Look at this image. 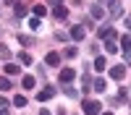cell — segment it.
I'll use <instances>...</instances> for the list:
<instances>
[{"label":"cell","instance_id":"1","mask_svg":"<svg viewBox=\"0 0 131 115\" xmlns=\"http://www.w3.org/2000/svg\"><path fill=\"white\" fill-rule=\"evenodd\" d=\"M81 110H84V115H100V102L97 99H84Z\"/></svg>","mask_w":131,"mask_h":115},{"label":"cell","instance_id":"2","mask_svg":"<svg viewBox=\"0 0 131 115\" xmlns=\"http://www.w3.org/2000/svg\"><path fill=\"white\" fill-rule=\"evenodd\" d=\"M107 8H110V16L113 18H118V16L123 13V5L118 3V0H107Z\"/></svg>","mask_w":131,"mask_h":115},{"label":"cell","instance_id":"3","mask_svg":"<svg viewBox=\"0 0 131 115\" xmlns=\"http://www.w3.org/2000/svg\"><path fill=\"white\" fill-rule=\"evenodd\" d=\"M84 37H86V29H84L81 24H76V26L71 29V39H76V42H81Z\"/></svg>","mask_w":131,"mask_h":115},{"label":"cell","instance_id":"4","mask_svg":"<svg viewBox=\"0 0 131 115\" xmlns=\"http://www.w3.org/2000/svg\"><path fill=\"white\" fill-rule=\"evenodd\" d=\"M50 97H55V86H45V89L37 94V99H39V102H47Z\"/></svg>","mask_w":131,"mask_h":115},{"label":"cell","instance_id":"5","mask_svg":"<svg viewBox=\"0 0 131 115\" xmlns=\"http://www.w3.org/2000/svg\"><path fill=\"white\" fill-rule=\"evenodd\" d=\"M123 76H126V66H113V68H110V79L121 81Z\"/></svg>","mask_w":131,"mask_h":115},{"label":"cell","instance_id":"6","mask_svg":"<svg viewBox=\"0 0 131 115\" xmlns=\"http://www.w3.org/2000/svg\"><path fill=\"white\" fill-rule=\"evenodd\" d=\"M73 79H76V71H73V68H63V71H60V81H63V84H71Z\"/></svg>","mask_w":131,"mask_h":115},{"label":"cell","instance_id":"7","mask_svg":"<svg viewBox=\"0 0 131 115\" xmlns=\"http://www.w3.org/2000/svg\"><path fill=\"white\" fill-rule=\"evenodd\" d=\"M97 34H100L102 39H115V29H113V26H102Z\"/></svg>","mask_w":131,"mask_h":115},{"label":"cell","instance_id":"8","mask_svg":"<svg viewBox=\"0 0 131 115\" xmlns=\"http://www.w3.org/2000/svg\"><path fill=\"white\" fill-rule=\"evenodd\" d=\"M89 13H92V18H97V21L105 18V10H102V5H100V3H94V5L89 8Z\"/></svg>","mask_w":131,"mask_h":115},{"label":"cell","instance_id":"9","mask_svg":"<svg viewBox=\"0 0 131 115\" xmlns=\"http://www.w3.org/2000/svg\"><path fill=\"white\" fill-rule=\"evenodd\" d=\"M52 16H55L58 21H63V18H68V8H63V5H58L55 10H52Z\"/></svg>","mask_w":131,"mask_h":115},{"label":"cell","instance_id":"10","mask_svg":"<svg viewBox=\"0 0 131 115\" xmlns=\"http://www.w3.org/2000/svg\"><path fill=\"white\" fill-rule=\"evenodd\" d=\"M45 63H47V66H58V63H60V55H58V52H47Z\"/></svg>","mask_w":131,"mask_h":115},{"label":"cell","instance_id":"11","mask_svg":"<svg viewBox=\"0 0 131 115\" xmlns=\"http://www.w3.org/2000/svg\"><path fill=\"white\" fill-rule=\"evenodd\" d=\"M105 50L107 52H118V42L115 39H105Z\"/></svg>","mask_w":131,"mask_h":115},{"label":"cell","instance_id":"12","mask_svg":"<svg viewBox=\"0 0 131 115\" xmlns=\"http://www.w3.org/2000/svg\"><path fill=\"white\" fill-rule=\"evenodd\" d=\"M21 84H24V89H34L37 79H34V76H24V81H21Z\"/></svg>","mask_w":131,"mask_h":115},{"label":"cell","instance_id":"13","mask_svg":"<svg viewBox=\"0 0 131 115\" xmlns=\"http://www.w3.org/2000/svg\"><path fill=\"white\" fill-rule=\"evenodd\" d=\"M121 47H123L126 52H131V34H126V37H121Z\"/></svg>","mask_w":131,"mask_h":115},{"label":"cell","instance_id":"14","mask_svg":"<svg viewBox=\"0 0 131 115\" xmlns=\"http://www.w3.org/2000/svg\"><path fill=\"white\" fill-rule=\"evenodd\" d=\"M92 86H94V92H105V79H94Z\"/></svg>","mask_w":131,"mask_h":115},{"label":"cell","instance_id":"15","mask_svg":"<svg viewBox=\"0 0 131 115\" xmlns=\"http://www.w3.org/2000/svg\"><path fill=\"white\" fill-rule=\"evenodd\" d=\"M10 89V79L8 76H0V92H8Z\"/></svg>","mask_w":131,"mask_h":115},{"label":"cell","instance_id":"16","mask_svg":"<svg viewBox=\"0 0 131 115\" xmlns=\"http://www.w3.org/2000/svg\"><path fill=\"white\" fill-rule=\"evenodd\" d=\"M31 10H34V16H37V18H42V16L47 13V8H45V5H34Z\"/></svg>","mask_w":131,"mask_h":115},{"label":"cell","instance_id":"17","mask_svg":"<svg viewBox=\"0 0 131 115\" xmlns=\"http://www.w3.org/2000/svg\"><path fill=\"white\" fill-rule=\"evenodd\" d=\"M94 68H97V71H105V68H107L105 58H94Z\"/></svg>","mask_w":131,"mask_h":115},{"label":"cell","instance_id":"18","mask_svg":"<svg viewBox=\"0 0 131 115\" xmlns=\"http://www.w3.org/2000/svg\"><path fill=\"white\" fill-rule=\"evenodd\" d=\"M63 55H66V58H76V55H79V50H76V47H66Z\"/></svg>","mask_w":131,"mask_h":115},{"label":"cell","instance_id":"19","mask_svg":"<svg viewBox=\"0 0 131 115\" xmlns=\"http://www.w3.org/2000/svg\"><path fill=\"white\" fill-rule=\"evenodd\" d=\"M5 73H10V76H16V73H18V66H16V63H8V66H5Z\"/></svg>","mask_w":131,"mask_h":115},{"label":"cell","instance_id":"20","mask_svg":"<svg viewBox=\"0 0 131 115\" xmlns=\"http://www.w3.org/2000/svg\"><path fill=\"white\" fill-rule=\"evenodd\" d=\"M13 8H16V16H18V18H24V16H26V8L21 5V3H16Z\"/></svg>","mask_w":131,"mask_h":115},{"label":"cell","instance_id":"21","mask_svg":"<svg viewBox=\"0 0 131 115\" xmlns=\"http://www.w3.org/2000/svg\"><path fill=\"white\" fill-rule=\"evenodd\" d=\"M18 60L24 63V66H29V63H31V55H29V52H21V55H18Z\"/></svg>","mask_w":131,"mask_h":115},{"label":"cell","instance_id":"22","mask_svg":"<svg viewBox=\"0 0 131 115\" xmlns=\"http://www.w3.org/2000/svg\"><path fill=\"white\" fill-rule=\"evenodd\" d=\"M0 58H3V60H8V58H10V50H8L5 45H0Z\"/></svg>","mask_w":131,"mask_h":115},{"label":"cell","instance_id":"23","mask_svg":"<svg viewBox=\"0 0 131 115\" xmlns=\"http://www.w3.org/2000/svg\"><path fill=\"white\" fill-rule=\"evenodd\" d=\"M13 105H16V107H24V105H26V97H21V94L13 97Z\"/></svg>","mask_w":131,"mask_h":115},{"label":"cell","instance_id":"24","mask_svg":"<svg viewBox=\"0 0 131 115\" xmlns=\"http://www.w3.org/2000/svg\"><path fill=\"white\" fill-rule=\"evenodd\" d=\"M29 26H31V29H39V18H37V16L29 18Z\"/></svg>","mask_w":131,"mask_h":115},{"label":"cell","instance_id":"25","mask_svg":"<svg viewBox=\"0 0 131 115\" xmlns=\"http://www.w3.org/2000/svg\"><path fill=\"white\" fill-rule=\"evenodd\" d=\"M50 5H52V8H58V5H60V0H50Z\"/></svg>","mask_w":131,"mask_h":115},{"label":"cell","instance_id":"26","mask_svg":"<svg viewBox=\"0 0 131 115\" xmlns=\"http://www.w3.org/2000/svg\"><path fill=\"white\" fill-rule=\"evenodd\" d=\"M5 105H8V99H5V97H0V107H5Z\"/></svg>","mask_w":131,"mask_h":115},{"label":"cell","instance_id":"27","mask_svg":"<svg viewBox=\"0 0 131 115\" xmlns=\"http://www.w3.org/2000/svg\"><path fill=\"white\" fill-rule=\"evenodd\" d=\"M39 115H52V112L50 110H39Z\"/></svg>","mask_w":131,"mask_h":115},{"label":"cell","instance_id":"28","mask_svg":"<svg viewBox=\"0 0 131 115\" xmlns=\"http://www.w3.org/2000/svg\"><path fill=\"white\" fill-rule=\"evenodd\" d=\"M0 115H8V110H5V107H0Z\"/></svg>","mask_w":131,"mask_h":115},{"label":"cell","instance_id":"29","mask_svg":"<svg viewBox=\"0 0 131 115\" xmlns=\"http://www.w3.org/2000/svg\"><path fill=\"white\" fill-rule=\"evenodd\" d=\"M126 26H128V29H131V18H126Z\"/></svg>","mask_w":131,"mask_h":115},{"label":"cell","instance_id":"30","mask_svg":"<svg viewBox=\"0 0 131 115\" xmlns=\"http://www.w3.org/2000/svg\"><path fill=\"white\" fill-rule=\"evenodd\" d=\"M100 115H113V112H100Z\"/></svg>","mask_w":131,"mask_h":115},{"label":"cell","instance_id":"31","mask_svg":"<svg viewBox=\"0 0 131 115\" xmlns=\"http://www.w3.org/2000/svg\"><path fill=\"white\" fill-rule=\"evenodd\" d=\"M100 3H107V0H100Z\"/></svg>","mask_w":131,"mask_h":115}]
</instances>
